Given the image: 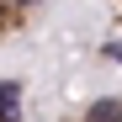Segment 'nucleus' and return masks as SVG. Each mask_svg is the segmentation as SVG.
Listing matches in <instances>:
<instances>
[{"instance_id":"1","label":"nucleus","mask_w":122,"mask_h":122,"mask_svg":"<svg viewBox=\"0 0 122 122\" xmlns=\"http://www.w3.org/2000/svg\"><path fill=\"white\" fill-rule=\"evenodd\" d=\"M43 5H48V0H0V43L16 37V32H27L32 16L43 11Z\"/></svg>"},{"instance_id":"2","label":"nucleus","mask_w":122,"mask_h":122,"mask_svg":"<svg viewBox=\"0 0 122 122\" xmlns=\"http://www.w3.org/2000/svg\"><path fill=\"white\" fill-rule=\"evenodd\" d=\"M64 122H122V96H101V101H90L85 112H74Z\"/></svg>"},{"instance_id":"3","label":"nucleus","mask_w":122,"mask_h":122,"mask_svg":"<svg viewBox=\"0 0 122 122\" xmlns=\"http://www.w3.org/2000/svg\"><path fill=\"white\" fill-rule=\"evenodd\" d=\"M117 5H122V0H117Z\"/></svg>"}]
</instances>
